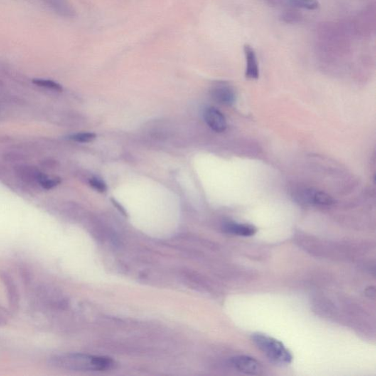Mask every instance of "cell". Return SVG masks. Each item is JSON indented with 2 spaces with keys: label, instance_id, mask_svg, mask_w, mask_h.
<instances>
[{
  "label": "cell",
  "instance_id": "8",
  "mask_svg": "<svg viewBox=\"0 0 376 376\" xmlns=\"http://www.w3.org/2000/svg\"><path fill=\"white\" fill-rule=\"evenodd\" d=\"M224 230L227 233L234 235L242 236V237H251L257 232V229L254 226L247 224H237V223H226L224 225Z\"/></svg>",
  "mask_w": 376,
  "mask_h": 376
},
{
  "label": "cell",
  "instance_id": "1",
  "mask_svg": "<svg viewBox=\"0 0 376 376\" xmlns=\"http://www.w3.org/2000/svg\"><path fill=\"white\" fill-rule=\"evenodd\" d=\"M54 366L72 370H101L112 365V361L104 357H87V356L67 355L55 357L52 359Z\"/></svg>",
  "mask_w": 376,
  "mask_h": 376
},
{
  "label": "cell",
  "instance_id": "15",
  "mask_svg": "<svg viewBox=\"0 0 376 376\" xmlns=\"http://www.w3.org/2000/svg\"><path fill=\"white\" fill-rule=\"evenodd\" d=\"M60 178H49L48 176L45 177L43 180L40 183V187L42 188L45 189V190H50L55 188L57 185L60 184Z\"/></svg>",
  "mask_w": 376,
  "mask_h": 376
},
{
  "label": "cell",
  "instance_id": "14",
  "mask_svg": "<svg viewBox=\"0 0 376 376\" xmlns=\"http://www.w3.org/2000/svg\"><path fill=\"white\" fill-rule=\"evenodd\" d=\"M96 135L92 132H82L72 135L69 138L72 141L78 143H89L94 141L96 138Z\"/></svg>",
  "mask_w": 376,
  "mask_h": 376
},
{
  "label": "cell",
  "instance_id": "5",
  "mask_svg": "<svg viewBox=\"0 0 376 376\" xmlns=\"http://www.w3.org/2000/svg\"><path fill=\"white\" fill-rule=\"evenodd\" d=\"M204 116L207 124L214 131L222 132L227 129V120L222 113L215 107H208L206 109Z\"/></svg>",
  "mask_w": 376,
  "mask_h": 376
},
{
  "label": "cell",
  "instance_id": "7",
  "mask_svg": "<svg viewBox=\"0 0 376 376\" xmlns=\"http://www.w3.org/2000/svg\"><path fill=\"white\" fill-rule=\"evenodd\" d=\"M212 97L216 102L224 105H232L235 102L236 96L233 89L227 85H220L214 87Z\"/></svg>",
  "mask_w": 376,
  "mask_h": 376
},
{
  "label": "cell",
  "instance_id": "12",
  "mask_svg": "<svg viewBox=\"0 0 376 376\" xmlns=\"http://www.w3.org/2000/svg\"><path fill=\"white\" fill-rule=\"evenodd\" d=\"M293 6L308 10H315L319 6L318 0H291Z\"/></svg>",
  "mask_w": 376,
  "mask_h": 376
},
{
  "label": "cell",
  "instance_id": "17",
  "mask_svg": "<svg viewBox=\"0 0 376 376\" xmlns=\"http://www.w3.org/2000/svg\"><path fill=\"white\" fill-rule=\"evenodd\" d=\"M40 165L43 167V168L47 170H52L54 168H56L57 166V161L52 159H45L42 160L40 163Z\"/></svg>",
  "mask_w": 376,
  "mask_h": 376
},
{
  "label": "cell",
  "instance_id": "18",
  "mask_svg": "<svg viewBox=\"0 0 376 376\" xmlns=\"http://www.w3.org/2000/svg\"><path fill=\"white\" fill-rule=\"evenodd\" d=\"M7 167L5 166L4 165L0 163V179H5L8 174V171L7 169Z\"/></svg>",
  "mask_w": 376,
  "mask_h": 376
},
{
  "label": "cell",
  "instance_id": "10",
  "mask_svg": "<svg viewBox=\"0 0 376 376\" xmlns=\"http://www.w3.org/2000/svg\"><path fill=\"white\" fill-rule=\"evenodd\" d=\"M312 198V205H313L330 206L335 203L333 198L323 191L314 190Z\"/></svg>",
  "mask_w": 376,
  "mask_h": 376
},
{
  "label": "cell",
  "instance_id": "4",
  "mask_svg": "<svg viewBox=\"0 0 376 376\" xmlns=\"http://www.w3.org/2000/svg\"><path fill=\"white\" fill-rule=\"evenodd\" d=\"M231 363L236 370L247 375H262V366L257 359L247 356H238L231 359Z\"/></svg>",
  "mask_w": 376,
  "mask_h": 376
},
{
  "label": "cell",
  "instance_id": "11",
  "mask_svg": "<svg viewBox=\"0 0 376 376\" xmlns=\"http://www.w3.org/2000/svg\"><path fill=\"white\" fill-rule=\"evenodd\" d=\"M33 82L38 87H43V89H49L54 92H60L63 91L62 86L55 81L45 80V79H34Z\"/></svg>",
  "mask_w": 376,
  "mask_h": 376
},
{
  "label": "cell",
  "instance_id": "3",
  "mask_svg": "<svg viewBox=\"0 0 376 376\" xmlns=\"http://www.w3.org/2000/svg\"><path fill=\"white\" fill-rule=\"evenodd\" d=\"M15 175L21 183L28 186H40V183L47 176L33 165L20 164L15 167Z\"/></svg>",
  "mask_w": 376,
  "mask_h": 376
},
{
  "label": "cell",
  "instance_id": "6",
  "mask_svg": "<svg viewBox=\"0 0 376 376\" xmlns=\"http://www.w3.org/2000/svg\"><path fill=\"white\" fill-rule=\"evenodd\" d=\"M244 53L246 60V77L252 80H257L259 78V71L255 52L250 45H246L244 46Z\"/></svg>",
  "mask_w": 376,
  "mask_h": 376
},
{
  "label": "cell",
  "instance_id": "2",
  "mask_svg": "<svg viewBox=\"0 0 376 376\" xmlns=\"http://www.w3.org/2000/svg\"><path fill=\"white\" fill-rule=\"evenodd\" d=\"M254 343L270 360L279 365H288L293 360L290 350L279 340L263 334H254L251 336Z\"/></svg>",
  "mask_w": 376,
  "mask_h": 376
},
{
  "label": "cell",
  "instance_id": "13",
  "mask_svg": "<svg viewBox=\"0 0 376 376\" xmlns=\"http://www.w3.org/2000/svg\"><path fill=\"white\" fill-rule=\"evenodd\" d=\"M3 159L8 163H18L25 161L27 156L18 151H9L3 154Z\"/></svg>",
  "mask_w": 376,
  "mask_h": 376
},
{
  "label": "cell",
  "instance_id": "9",
  "mask_svg": "<svg viewBox=\"0 0 376 376\" xmlns=\"http://www.w3.org/2000/svg\"><path fill=\"white\" fill-rule=\"evenodd\" d=\"M47 6L63 17H73L75 11L72 6L69 4L68 0H42Z\"/></svg>",
  "mask_w": 376,
  "mask_h": 376
},
{
  "label": "cell",
  "instance_id": "16",
  "mask_svg": "<svg viewBox=\"0 0 376 376\" xmlns=\"http://www.w3.org/2000/svg\"><path fill=\"white\" fill-rule=\"evenodd\" d=\"M89 184H90V185L92 188L97 190V191L100 192V193H104V192L107 191V185H106V184L104 183V182L102 181V180H99V179H91V180H89Z\"/></svg>",
  "mask_w": 376,
  "mask_h": 376
}]
</instances>
